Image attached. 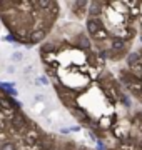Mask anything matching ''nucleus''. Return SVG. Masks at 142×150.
I'll use <instances>...</instances> for the list:
<instances>
[{
	"label": "nucleus",
	"mask_w": 142,
	"mask_h": 150,
	"mask_svg": "<svg viewBox=\"0 0 142 150\" xmlns=\"http://www.w3.org/2000/svg\"><path fill=\"white\" fill-rule=\"evenodd\" d=\"M2 40H4V42H9V43H15L13 37H12V35H9V33H7L5 37H2Z\"/></svg>",
	"instance_id": "10"
},
{
	"label": "nucleus",
	"mask_w": 142,
	"mask_h": 150,
	"mask_svg": "<svg viewBox=\"0 0 142 150\" xmlns=\"http://www.w3.org/2000/svg\"><path fill=\"white\" fill-rule=\"evenodd\" d=\"M0 150H95L37 123L17 98L0 87Z\"/></svg>",
	"instance_id": "3"
},
{
	"label": "nucleus",
	"mask_w": 142,
	"mask_h": 150,
	"mask_svg": "<svg viewBox=\"0 0 142 150\" xmlns=\"http://www.w3.org/2000/svg\"><path fill=\"white\" fill-rule=\"evenodd\" d=\"M59 102L105 150H142V107L99 57L79 22H64L38 45Z\"/></svg>",
	"instance_id": "1"
},
{
	"label": "nucleus",
	"mask_w": 142,
	"mask_h": 150,
	"mask_svg": "<svg viewBox=\"0 0 142 150\" xmlns=\"http://www.w3.org/2000/svg\"><path fill=\"white\" fill-rule=\"evenodd\" d=\"M69 13L74 18V22H80L85 20L87 17V10H89V2L87 0H72V2H65Z\"/></svg>",
	"instance_id": "6"
},
{
	"label": "nucleus",
	"mask_w": 142,
	"mask_h": 150,
	"mask_svg": "<svg viewBox=\"0 0 142 150\" xmlns=\"http://www.w3.org/2000/svg\"><path fill=\"white\" fill-rule=\"evenodd\" d=\"M22 57H23V55L20 54V52H13V54H12V57H10V59L13 60V62H18V60H22Z\"/></svg>",
	"instance_id": "9"
},
{
	"label": "nucleus",
	"mask_w": 142,
	"mask_h": 150,
	"mask_svg": "<svg viewBox=\"0 0 142 150\" xmlns=\"http://www.w3.org/2000/svg\"><path fill=\"white\" fill-rule=\"evenodd\" d=\"M137 38L141 40V45H142V0H141V13H139V35Z\"/></svg>",
	"instance_id": "7"
},
{
	"label": "nucleus",
	"mask_w": 142,
	"mask_h": 150,
	"mask_svg": "<svg viewBox=\"0 0 142 150\" xmlns=\"http://www.w3.org/2000/svg\"><path fill=\"white\" fill-rule=\"evenodd\" d=\"M141 0H92L85 17V32L99 57L122 64L134 50L139 35Z\"/></svg>",
	"instance_id": "2"
},
{
	"label": "nucleus",
	"mask_w": 142,
	"mask_h": 150,
	"mask_svg": "<svg viewBox=\"0 0 142 150\" xmlns=\"http://www.w3.org/2000/svg\"><path fill=\"white\" fill-rule=\"evenodd\" d=\"M55 0H0V23L15 43L32 48L45 42L60 17Z\"/></svg>",
	"instance_id": "4"
},
{
	"label": "nucleus",
	"mask_w": 142,
	"mask_h": 150,
	"mask_svg": "<svg viewBox=\"0 0 142 150\" xmlns=\"http://www.w3.org/2000/svg\"><path fill=\"white\" fill-rule=\"evenodd\" d=\"M35 83H37V85H50L49 79H47L45 75H42V77H37V80H35Z\"/></svg>",
	"instance_id": "8"
},
{
	"label": "nucleus",
	"mask_w": 142,
	"mask_h": 150,
	"mask_svg": "<svg viewBox=\"0 0 142 150\" xmlns=\"http://www.w3.org/2000/svg\"><path fill=\"white\" fill-rule=\"evenodd\" d=\"M117 79L127 93L142 107V45L126 57L117 70Z\"/></svg>",
	"instance_id": "5"
}]
</instances>
